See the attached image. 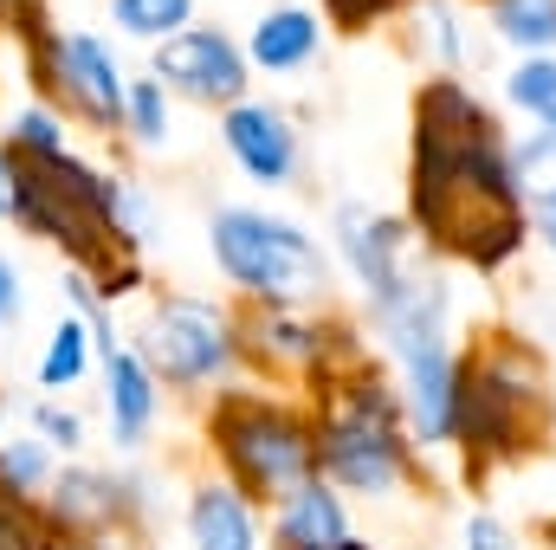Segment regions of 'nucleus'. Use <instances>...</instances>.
<instances>
[{
	"instance_id": "9b49d317",
	"label": "nucleus",
	"mask_w": 556,
	"mask_h": 550,
	"mask_svg": "<svg viewBox=\"0 0 556 550\" xmlns=\"http://www.w3.org/2000/svg\"><path fill=\"white\" fill-rule=\"evenodd\" d=\"M214 137H220V155L233 162L240 182L266 188V195H291L304 182V130L298 117L278 104V98H233L227 111H214Z\"/></svg>"
},
{
	"instance_id": "9d476101",
	"label": "nucleus",
	"mask_w": 556,
	"mask_h": 550,
	"mask_svg": "<svg viewBox=\"0 0 556 550\" xmlns=\"http://www.w3.org/2000/svg\"><path fill=\"white\" fill-rule=\"evenodd\" d=\"M420 253L427 247H420L415 221L402 208H376V201H337L330 208V260H337V278L356 291V304L376 298L382 285H395Z\"/></svg>"
},
{
	"instance_id": "20e7f679",
	"label": "nucleus",
	"mask_w": 556,
	"mask_h": 550,
	"mask_svg": "<svg viewBox=\"0 0 556 550\" xmlns=\"http://www.w3.org/2000/svg\"><path fill=\"white\" fill-rule=\"evenodd\" d=\"M201 453H207L214 473H227L260 505H273L278 492H291L317 473L311 402L298 389L240 376V383H227L201 402Z\"/></svg>"
},
{
	"instance_id": "c756f323",
	"label": "nucleus",
	"mask_w": 556,
	"mask_h": 550,
	"mask_svg": "<svg viewBox=\"0 0 556 550\" xmlns=\"http://www.w3.org/2000/svg\"><path fill=\"white\" fill-rule=\"evenodd\" d=\"M343 550H382V545H369V538H350V545H343Z\"/></svg>"
},
{
	"instance_id": "393cba45",
	"label": "nucleus",
	"mask_w": 556,
	"mask_h": 550,
	"mask_svg": "<svg viewBox=\"0 0 556 550\" xmlns=\"http://www.w3.org/2000/svg\"><path fill=\"white\" fill-rule=\"evenodd\" d=\"M26 317H33V278H26V266L0 247V337L26 330Z\"/></svg>"
},
{
	"instance_id": "a878e982",
	"label": "nucleus",
	"mask_w": 556,
	"mask_h": 550,
	"mask_svg": "<svg viewBox=\"0 0 556 550\" xmlns=\"http://www.w3.org/2000/svg\"><path fill=\"white\" fill-rule=\"evenodd\" d=\"M459 550H531V545L518 538V525H511L505 512L472 505V512H466V525H459Z\"/></svg>"
},
{
	"instance_id": "f257e3e1",
	"label": "nucleus",
	"mask_w": 556,
	"mask_h": 550,
	"mask_svg": "<svg viewBox=\"0 0 556 550\" xmlns=\"http://www.w3.org/2000/svg\"><path fill=\"white\" fill-rule=\"evenodd\" d=\"M440 266L505 278L531 247V188L511 162V130L472 78L427 72L408 117V208Z\"/></svg>"
},
{
	"instance_id": "aec40b11",
	"label": "nucleus",
	"mask_w": 556,
	"mask_h": 550,
	"mask_svg": "<svg viewBox=\"0 0 556 550\" xmlns=\"http://www.w3.org/2000/svg\"><path fill=\"white\" fill-rule=\"evenodd\" d=\"M52 473H59V453H52L33 427H26V434H0V499L39 505L46 486H52Z\"/></svg>"
},
{
	"instance_id": "2eb2a0df",
	"label": "nucleus",
	"mask_w": 556,
	"mask_h": 550,
	"mask_svg": "<svg viewBox=\"0 0 556 550\" xmlns=\"http://www.w3.org/2000/svg\"><path fill=\"white\" fill-rule=\"evenodd\" d=\"M350 538H356V512L324 473H311L304 486L266 505V550H343Z\"/></svg>"
},
{
	"instance_id": "0eeeda50",
	"label": "nucleus",
	"mask_w": 556,
	"mask_h": 550,
	"mask_svg": "<svg viewBox=\"0 0 556 550\" xmlns=\"http://www.w3.org/2000/svg\"><path fill=\"white\" fill-rule=\"evenodd\" d=\"M233 311H240L247 376L298 389V396L317 376H330L337 363H350L356 350H376L363 317H350L337 304H253V298H240Z\"/></svg>"
},
{
	"instance_id": "2f4dec72",
	"label": "nucleus",
	"mask_w": 556,
	"mask_h": 550,
	"mask_svg": "<svg viewBox=\"0 0 556 550\" xmlns=\"http://www.w3.org/2000/svg\"><path fill=\"white\" fill-rule=\"evenodd\" d=\"M0 39H7V13H0Z\"/></svg>"
},
{
	"instance_id": "4be33fe9",
	"label": "nucleus",
	"mask_w": 556,
	"mask_h": 550,
	"mask_svg": "<svg viewBox=\"0 0 556 550\" xmlns=\"http://www.w3.org/2000/svg\"><path fill=\"white\" fill-rule=\"evenodd\" d=\"M104 20L117 39H137V46H155L181 26L201 20V0H104Z\"/></svg>"
},
{
	"instance_id": "ddd939ff",
	"label": "nucleus",
	"mask_w": 556,
	"mask_h": 550,
	"mask_svg": "<svg viewBox=\"0 0 556 550\" xmlns=\"http://www.w3.org/2000/svg\"><path fill=\"white\" fill-rule=\"evenodd\" d=\"M181 545L188 550H266V505L227 473H201L181 492Z\"/></svg>"
},
{
	"instance_id": "39448f33",
	"label": "nucleus",
	"mask_w": 556,
	"mask_h": 550,
	"mask_svg": "<svg viewBox=\"0 0 556 550\" xmlns=\"http://www.w3.org/2000/svg\"><path fill=\"white\" fill-rule=\"evenodd\" d=\"M207 266L253 304H337V260L298 221L260 201L207 208Z\"/></svg>"
},
{
	"instance_id": "6ab92c4d",
	"label": "nucleus",
	"mask_w": 556,
	"mask_h": 550,
	"mask_svg": "<svg viewBox=\"0 0 556 550\" xmlns=\"http://www.w3.org/2000/svg\"><path fill=\"white\" fill-rule=\"evenodd\" d=\"M479 20L505 52H556V0H479Z\"/></svg>"
},
{
	"instance_id": "f03ea898",
	"label": "nucleus",
	"mask_w": 556,
	"mask_h": 550,
	"mask_svg": "<svg viewBox=\"0 0 556 550\" xmlns=\"http://www.w3.org/2000/svg\"><path fill=\"white\" fill-rule=\"evenodd\" d=\"M311 427H317V473L350 505H402L427 492V460L408 427L402 389L376 350H356L330 376L304 389Z\"/></svg>"
},
{
	"instance_id": "a211bd4d",
	"label": "nucleus",
	"mask_w": 556,
	"mask_h": 550,
	"mask_svg": "<svg viewBox=\"0 0 556 550\" xmlns=\"http://www.w3.org/2000/svg\"><path fill=\"white\" fill-rule=\"evenodd\" d=\"M498 104L525 130H556V52H511L498 72Z\"/></svg>"
},
{
	"instance_id": "c85d7f7f",
	"label": "nucleus",
	"mask_w": 556,
	"mask_h": 550,
	"mask_svg": "<svg viewBox=\"0 0 556 550\" xmlns=\"http://www.w3.org/2000/svg\"><path fill=\"white\" fill-rule=\"evenodd\" d=\"M7 421H13V402H7V389H0V434H7Z\"/></svg>"
},
{
	"instance_id": "7ed1b4c3",
	"label": "nucleus",
	"mask_w": 556,
	"mask_h": 550,
	"mask_svg": "<svg viewBox=\"0 0 556 550\" xmlns=\"http://www.w3.org/2000/svg\"><path fill=\"white\" fill-rule=\"evenodd\" d=\"M556 434V389L544 350L505 324L459 343V414H453V453L466 460V479L485 486L492 473L544 453Z\"/></svg>"
},
{
	"instance_id": "b1692460",
	"label": "nucleus",
	"mask_w": 556,
	"mask_h": 550,
	"mask_svg": "<svg viewBox=\"0 0 556 550\" xmlns=\"http://www.w3.org/2000/svg\"><path fill=\"white\" fill-rule=\"evenodd\" d=\"M111 221H117V234H124V247H130V253H149V247H155V234H162V208H155V195L142 188L137 175H117Z\"/></svg>"
},
{
	"instance_id": "bb28decb",
	"label": "nucleus",
	"mask_w": 556,
	"mask_h": 550,
	"mask_svg": "<svg viewBox=\"0 0 556 550\" xmlns=\"http://www.w3.org/2000/svg\"><path fill=\"white\" fill-rule=\"evenodd\" d=\"M531 240H538V247L556 260V182L531 188Z\"/></svg>"
},
{
	"instance_id": "4468645a",
	"label": "nucleus",
	"mask_w": 556,
	"mask_h": 550,
	"mask_svg": "<svg viewBox=\"0 0 556 550\" xmlns=\"http://www.w3.org/2000/svg\"><path fill=\"white\" fill-rule=\"evenodd\" d=\"M240 39H247L253 78H278L285 85V78H304L330 52V20L311 0H273V7H260V20Z\"/></svg>"
},
{
	"instance_id": "423d86ee",
	"label": "nucleus",
	"mask_w": 556,
	"mask_h": 550,
	"mask_svg": "<svg viewBox=\"0 0 556 550\" xmlns=\"http://www.w3.org/2000/svg\"><path fill=\"white\" fill-rule=\"evenodd\" d=\"M137 350L149 370L162 376L168 396L207 402L214 389L247 376V350H240V311L207 298V291H155L137 317Z\"/></svg>"
},
{
	"instance_id": "6e6552de",
	"label": "nucleus",
	"mask_w": 556,
	"mask_h": 550,
	"mask_svg": "<svg viewBox=\"0 0 556 550\" xmlns=\"http://www.w3.org/2000/svg\"><path fill=\"white\" fill-rule=\"evenodd\" d=\"M26 52V78L39 98H52L72 130H91V137L117 142L124 137V91H130V72L117 59V46L98 33V26H46Z\"/></svg>"
},
{
	"instance_id": "dca6fc26",
	"label": "nucleus",
	"mask_w": 556,
	"mask_h": 550,
	"mask_svg": "<svg viewBox=\"0 0 556 550\" xmlns=\"http://www.w3.org/2000/svg\"><path fill=\"white\" fill-rule=\"evenodd\" d=\"M402 26L408 46L427 59V72H453V78L479 72V33L466 20V0H402Z\"/></svg>"
},
{
	"instance_id": "1a4fd4ad",
	"label": "nucleus",
	"mask_w": 556,
	"mask_h": 550,
	"mask_svg": "<svg viewBox=\"0 0 556 550\" xmlns=\"http://www.w3.org/2000/svg\"><path fill=\"white\" fill-rule=\"evenodd\" d=\"M142 72L175 98V104H194V111H227L233 98L253 91V59H247V39L214 26V20H194L168 39L149 46Z\"/></svg>"
},
{
	"instance_id": "cd10ccee",
	"label": "nucleus",
	"mask_w": 556,
	"mask_h": 550,
	"mask_svg": "<svg viewBox=\"0 0 556 550\" xmlns=\"http://www.w3.org/2000/svg\"><path fill=\"white\" fill-rule=\"evenodd\" d=\"M0 227H13V155L0 142Z\"/></svg>"
},
{
	"instance_id": "412c9836",
	"label": "nucleus",
	"mask_w": 556,
	"mask_h": 550,
	"mask_svg": "<svg viewBox=\"0 0 556 550\" xmlns=\"http://www.w3.org/2000/svg\"><path fill=\"white\" fill-rule=\"evenodd\" d=\"M117 142H130L142 155H168V142H175V98L149 72H137L124 91V137Z\"/></svg>"
},
{
	"instance_id": "f3484780",
	"label": "nucleus",
	"mask_w": 556,
	"mask_h": 550,
	"mask_svg": "<svg viewBox=\"0 0 556 550\" xmlns=\"http://www.w3.org/2000/svg\"><path fill=\"white\" fill-rule=\"evenodd\" d=\"M85 383H98V324H91L78 304H65V311L52 317L46 343H39L33 389H46V396H78Z\"/></svg>"
},
{
	"instance_id": "7c9ffc66",
	"label": "nucleus",
	"mask_w": 556,
	"mask_h": 550,
	"mask_svg": "<svg viewBox=\"0 0 556 550\" xmlns=\"http://www.w3.org/2000/svg\"><path fill=\"white\" fill-rule=\"evenodd\" d=\"M130 550H155V538H137V545H130Z\"/></svg>"
},
{
	"instance_id": "5701e85b",
	"label": "nucleus",
	"mask_w": 556,
	"mask_h": 550,
	"mask_svg": "<svg viewBox=\"0 0 556 550\" xmlns=\"http://www.w3.org/2000/svg\"><path fill=\"white\" fill-rule=\"evenodd\" d=\"M26 427H33V434H39V440H46L59 460H78V453L91 447V421L72 409L65 396H46V389L26 402Z\"/></svg>"
},
{
	"instance_id": "f8f14e48",
	"label": "nucleus",
	"mask_w": 556,
	"mask_h": 550,
	"mask_svg": "<svg viewBox=\"0 0 556 550\" xmlns=\"http://www.w3.org/2000/svg\"><path fill=\"white\" fill-rule=\"evenodd\" d=\"M46 525L65 538V545H91V538H142L137 505H130V466H91L85 453L78 460H59L46 499H39Z\"/></svg>"
}]
</instances>
